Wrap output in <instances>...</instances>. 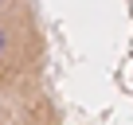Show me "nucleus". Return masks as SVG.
I'll use <instances>...</instances> for the list:
<instances>
[{
	"label": "nucleus",
	"instance_id": "nucleus-1",
	"mask_svg": "<svg viewBox=\"0 0 133 125\" xmlns=\"http://www.w3.org/2000/svg\"><path fill=\"white\" fill-rule=\"evenodd\" d=\"M12 51H16V27H12L8 20H0V71L8 67Z\"/></svg>",
	"mask_w": 133,
	"mask_h": 125
}]
</instances>
